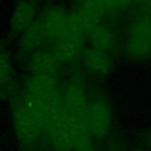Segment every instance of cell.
Masks as SVG:
<instances>
[{"label": "cell", "instance_id": "cell-17", "mask_svg": "<svg viewBox=\"0 0 151 151\" xmlns=\"http://www.w3.org/2000/svg\"><path fill=\"white\" fill-rule=\"evenodd\" d=\"M132 151H147V150H144V149H133Z\"/></svg>", "mask_w": 151, "mask_h": 151}, {"label": "cell", "instance_id": "cell-5", "mask_svg": "<svg viewBox=\"0 0 151 151\" xmlns=\"http://www.w3.org/2000/svg\"><path fill=\"white\" fill-rule=\"evenodd\" d=\"M126 51L136 59L151 57V19L143 18L136 21L126 42Z\"/></svg>", "mask_w": 151, "mask_h": 151}, {"label": "cell", "instance_id": "cell-1", "mask_svg": "<svg viewBox=\"0 0 151 151\" xmlns=\"http://www.w3.org/2000/svg\"><path fill=\"white\" fill-rule=\"evenodd\" d=\"M87 98L84 87L78 83L60 87L61 107L71 132L73 151H80L91 144L87 127Z\"/></svg>", "mask_w": 151, "mask_h": 151}, {"label": "cell", "instance_id": "cell-11", "mask_svg": "<svg viewBox=\"0 0 151 151\" xmlns=\"http://www.w3.org/2000/svg\"><path fill=\"white\" fill-rule=\"evenodd\" d=\"M86 33L90 38L92 47H96L98 50H101V51H105V52H109V53L114 47V42H116L114 34L103 22H99V24L94 25Z\"/></svg>", "mask_w": 151, "mask_h": 151}, {"label": "cell", "instance_id": "cell-6", "mask_svg": "<svg viewBox=\"0 0 151 151\" xmlns=\"http://www.w3.org/2000/svg\"><path fill=\"white\" fill-rule=\"evenodd\" d=\"M28 66L32 76H42L57 79L61 72L63 64L52 52L37 51L31 55Z\"/></svg>", "mask_w": 151, "mask_h": 151}, {"label": "cell", "instance_id": "cell-18", "mask_svg": "<svg viewBox=\"0 0 151 151\" xmlns=\"http://www.w3.org/2000/svg\"><path fill=\"white\" fill-rule=\"evenodd\" d=\"M137 1H142V2H149V1H151V0H137Z\"/></svg>", "mask_w": 151, "mask_h": 151}, {"label": "cell", "instance_id": "cell-13", "mask_svg": "<svg viewBox=\"0 0 151 151\" xmlns=\"http://www.w3.org/2000/svg\"><path fill=\"white\" fill-rule=\"evenodd\" d=\"M131 0H81L80 6L91 8L101 14L126 7Z\"/></svg>", "mask_w": 151, "mask_h": 151}, {"label": "cell", "instance_id": "cell-19", "mask_svg": "<svg viewBox=\"0 0 151 151\" xmlns=\"http://www.w3.org/2000/svg\"><path fill=\"white\" fill-rule=\"evenodd\" d=\"M150 2H151V1H150Z\"/></svg>", "mask_w": 151, "mask_h": 151}, {"label": "cell", "instance_id": "cell-7", "mask_svg": "<svg viewBox=\"0 0 151 151\" xmlns=\"http://www.w3.org/2000/svg\"><path fill=\"white\" fill-rule=\"evenodd\" d=\"M37 20V8L31 0H19L13 8L11 17V29L14 33H22Z\"/></svg>", "mask_w": 151, "mask_h": 151}, {"label": "cell", "instance_id": "cell-14", "mask_svg": "<svg viewBox=\"0 0 151 151\" xmlns=\"http://www.w3.org/2000/svg\"><path fill=\"white\" fill-rule=\"evenodd\" d=\"M13 79V68L6 53L0 51V88H9Z\"/></svg>", "mask_w": 151, "mask_h": 151}, {"label": "cell", "instance_id": "cell-10", "mask_svg": "<svg viewBox=\"0 0 151 151\" xmlns=\"http://www.w3.org/2000/svg\"><path fill=\"white\" fill-rule=\"evenodd\" d=\"M67 15H68V13L60 8H50L44 14V17H42V19H40V21L48 35V39L54 40L58 37H60V34L64 29V26L66 24Z\"/></svg>", "mask_w": 151, "mask_h": 151}, {"label": "cell", "instance_id": "cell-3", "mask_svg": "<svg viewBox=\"0 0 151 151\" xmlns=\"http://www.w3.org/2000/svg\"><path fill=\"white\" fill-rule=\"evenodd\" d=\"M59 98L60 86L58 85L57 79L42 76H31L26 84L25 99L42 118V122L47 109Z\"/></svg>", "mask_w": 151, "mask_h": 151}, {"label": "cell", "instance_id": "cell-4", "mask_svg": "<svg viewBox=\"0 0 151 151\" xmlns=\"http://www.w3.org/2000/svg\"><path fill=\"white\" fill-rule=\"evenodd\" d=\"M113 125V113L110 103L103 96L87 98V127L91 137L106 138Z\"/></svg>", "mask_w": 151, "mask_h": 151}, {"label": "cell", "instance_id": "cell-12", "mask_svg": "<svg viewBox=\"0 0 151 151\" xmlns=\"http://www.w3.org/2000/svg\"><path fill=\"white\" fill-rule=\"evenodd\" d=\"M52 41H53V46L51 52L60 60L61 64H70L74 59H77L83 46L81 44L64 38H57Z\"/></svg>", "mask_w": 151, "mask_h": 151}, {"label": "cell", "instance_id": "cell-16", "mask_svg": "<svg viewBox=\"0 0 151 151\" xmlns=\"http://www.w3.org/2000/svg\"><path fill=\"white\" fill-rule=\"evenodd\" d=\"M147 143L150 144V146H151V132L149 133V136H147Z\"/></svg>", "mask_w": 151, "mask_h": 151}, {"label": "cell", "instance_id": "cell-2", "mask_svg": "<svg viewBox=\"0 0 151 151\" xmlns=\"http://www.w3.org/2000/svg\"><path fill=\"white\" fill-rule=\"evenodd\" d=\"M13 125L17 138L24 147L35 146L45 136L42 118L24 98L17 99L13 105Z\"/></svg>", "mask_w": 151, "mask_h": 151}, {"label": "cell", "instance_id": "cell-8", "mask_svg": "<svg viewBox=\"0 0 151 151\" xmlns=\"http://www.w3.org/2000/svg\"><path fill=\"white\" fill-rule=\"evenodd\" d=\"M83 61L85 67L90 72L97 76H105L113 67V63H112V58L110 57V53L98 50L96 47H91L84 52Z\"/></svg>", "mask_w": 151, "mask_h": 151}, {"label": "cell", "instance_id": "cell-15", "mask_svg": "<svg viewBox=\"0 0 151 151\" xmlns=\"http://www.w3.org/2000/svg\"><path fill=\"white\" fill-rule=\"evenodd\" d=\"M107 151H123L120 147H118V146H114V147H110Z\"/></svg>", "mask_w": 151, "mask_h": 151}, {"label": "cell", "instance_id": "cell-9", "mask_svg": "<svg viewBox=\"0 0 151 151\" xmlns=\"http://www.w3.org/2000/svg\"><path fill=\"white\" fill-rule=\"evenodd\" d=\"M21 34L20 47L25 53L29 54L39 51V48L48 40V35L40 20H35V22Z\"/></svg>", "mask_w": 151, "mask_h": 151}]
</instances>
